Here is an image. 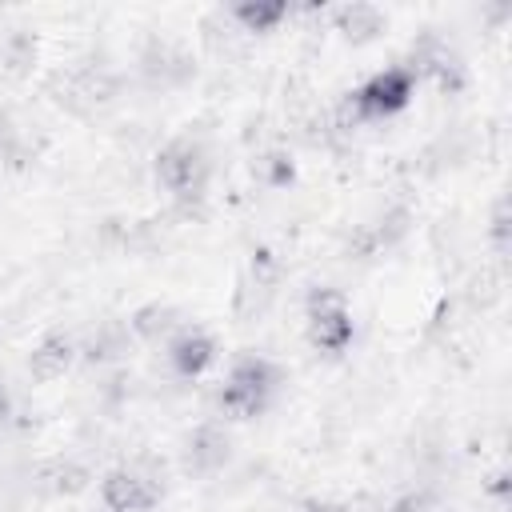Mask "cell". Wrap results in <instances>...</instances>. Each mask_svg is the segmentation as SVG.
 Wrapping results in <instances>:
<instances>
[{"label":"cell","mask_w":512,"mask_h":512,"mask_svg":"<svg viewBox=\"0 0 512 512\" xmlns=\"http://www.w3.org/2000/svg\"><path fill=\"white\" fill-rule=\"evenodd\" d=\"M280 384H284V368L272 356L240 352L228 364V376H224V384L216 392V404L232 420H252V416H264L272 408Z\"/></svg>","instance_id":"6da1fadb"},{"label":"cell","mask_w":512,"mask_h":512,"mask_svg":"<svg viewBox=\"0 0 512 512\" xmlns=\"http://www.w3.org/2000/svg\"><path fill=\"white\" fill-rule=\"evenodd\" d=\"M416 84L420 76L408 68V64H388L380 72H372L360 88L348 92L344 100V124H380V120H392L400 116L412 96H416Z\"/></svg>","instance_id":"7a4b0ae2"},{"label":"cell","mask_w":512,"mask_h":512,"mask_svg":"<svg viewBox=\"0 0 512 512\" xmlns=\"http://www.w3.org/2000/svg\"><path fill=\"white\" fill-rule=\"evenodd\" d=\"M156 184L176 196L180 204H196L208 192L212 180V156L196 136H172L160 152H156Z\"/></svg>","instance_id":"3957f363"},{"label":"cell","mask_w":512,"mask_h":512,"mask_svg":"<svg viewBox=\"0 0 512 512\" xmlns=\"http://www.w3.org/2000/svg\"><path fill=\"white\" fill-rule=\"evenodd\" d=\"M304 336L316 352L324 356H344L356 340V320H352V304L340 288H312L304 300Z\"/></svg>","instance_id":"277c9868"},{"label":"cell","mask_w":512,"mask_h":512,"mask_svg":"<svg viewBox=\"0 0 512 512\" xmlns=\"http://www.w3.org/2000/svg\"><path fill=\"white\" fill-rule=\"evenodd\" d=\"M164 356H168L172 376H180V380H200V376L216 364L220 348H216V336H212V332H204V328H196V324H180V328L164 340Z\"/></svg>","instance_id":"5b68a950"},{"label":"cell","mask_w":512,"mask_h":512,"mask_svg":"<svg viewBox=\"0 0 512 512\" xmlns=\"http://www.w3.org/2000/svg\"><path fill=\"white\" fill-rule=\"evenodd\" d=\"M100 504L108 512H152L160 504V480L140 468H112L100 480Z\"/></svg>","instance_id":"8992f818"},{"label":"cell","mask_w":512,"mask_h":512,"mask_svg":"<svg viewBox=\"0 0 512 512\" xmlns=\"http://www.w3.org/2000/svg\"><path fill=\"white\" fill-rule=\"evenodd\" d=\"M180 460H184V472H192V476H216L232 460V436L220 424H200L184 436Z\"/></svg>","instance_id":"52a82bcc"},{"label":"cell","mask_w":512,"mask_h":512,"mask_svg":"<svg viewBox=\"0 0 512 512\" xmlns=\"http://www.w3.org/2000/svg\"><path fill=\"white\" fill-rule=\"evenodd\" d=\"M140 72H144V80L156 84V88H176V84H184L196 68H192V56H188L176 40H152V44L144 48V56H140Z\"/></svg>","instance_id":"ba28073f"},{"label":"cell","mask_w":512,"mask_h":512,"mask_svg":"<svg viewBox=\"0 0 512 512\" xmlns=\"http://www.w3.org/2000/svg\"><path fill=\"white\" fill-rule=\"evenodd\" d=\"M76 340L72 336H64V332H48V336H40L36 344H32V352H28V376L32 380H40V384H52V380H60L72 364H76Z\"/></svg>","instance_id":"9c48e42d"},{"label":"cell","mask_w":512,"mask_h":512,"mask_svg":"<svg viewBox=\"0 0 512 512\" xmlns=\"http://www.w3.org/2000/svg\"><path fill=\"white\" fill-rule=\"evenodd\" d=\"M292 16V4L288 0H240L224 12V20L236 28V32H248V36H264V32H276L284 20Z\"/></svg>","instance_id":"30bf717a"},{"label":"cell","mask_w":512,"mask_h":512,"mask_svg":"<svg viewBox=\"0 0 512 512\" xmlns=\"http://www.w3.org/2000/svg\"><path fill=\"white\" fill-rule=\"evenodd\" d=\"M384 12L376 8V4H368V0H352V4H340L336 12H332V28L348 40V44H368V40H376L380 32H384Z\"/></svg>","instance_id":"8fae6325"},{"label":"cell","mask_w":512,"mask_h":512,"mask_svg":"<svg viewBox=\"0 0 512 512\" xmlns=\"http://www.w3.org/2000/svg\"><path fill=\"white\" fill-rule=\"evenodd\" d=\"M180 324H184V316H180V308L168 304V300H148V304H140V308L128 316V332H132L136 340H144V344L168 340Z\"/></svg>","instance_id":"7c38bea8"},{"label":"cell","mask_w":512,"mask_h":512,"mask_svg":"<svg viewBox=\"0 0 512 512\" xmlns=\"http://www.w3.org/2000/svg\"><path fill=\"white\" fill-rule=\"evenodd\" d=\"M124 352H128V324H120V320H104V324L92 332V340L84 344V356L96 360V364L120 360Z\"/></svg>","instance_id":"4fadbf2b"},{"label":"cell","mask_w":512,"mask_h":512,"mask_svg":"<svg viewBox=\"0 0 512 512\" xmlns=\"http://www.w3.org/2000/svg\"><path fill=\"white\" fill-rule=\"evenodd\" d=\"M92 484V472L84 468V464H76V460H52L48 468H44V488L52 492V496H76V492H84Z\"/></svg>","instance_id":"5bb4252c"},{"label":"cell","mask_w":512,"mask_h":512,"mask_svg":"<svg viewBox=\"0 0 512 512\" xmlns=\"http://www.w3.org/2000/svg\"><path fill=\"white\" fill-rule=\"evenodd\" d=\"M32 60H36V40H32L28 32H12V36L0 44V68H4L8 76L28 72Z\"/></svg>","instance_id":"9a60e30c"},{"label":"cell","mask_w":512,"mask_h":512,"mask_svg":"<svg viewBox=\"0 0 512 512\" xmlns=\"http://www.w3.org/2000/svg\"><path fill=\"white\" fill-rule=\"evenodd\" d=\"M268 188H284V184H292V176H296V168H292V156H284V152H264L260 160H256V168H252Z\"/></svg>","instance_id":"2e32d148"},{"label":"cell","mask_w":512,"mask_h":512,"mask_svg":"<svg viewBox=\"0 0 512 512\" xmlns=\"http://www.w3.org/2000/svg\"><path fill=\"white\" fill-rule=\"evenodd\" d=\"M388 512H440V500H436V492H428V488H412V492L396 496V500L388 504Z\"/></svg>","instance_id":"e0dca14e"},{"label":"cell","mask_w":512,"mask_h":512,"mask_svg":"<svg viewBox=\"0 0 512 512\" xmlns=\"http://www.w3.org/2000/svg\"><path fill=\"white\" fill-rule=\"evenodd\" d=\"M16 152H20V128H16V120L8 112H0V164L12 160Z\"/></svg>","instance_id":"ac0fdd59"},{"label":"cell","mask_w":512,"mask_h":512,"mask_svg":"<svg viewBox=\"0 0 512 512\" xmlns=\"http://www.w3.org/2000/svg\"><path fill=\"white\" fill-rule=\"evenodd\" d=\"M488 232H492L496 248L504 252V244H508V200H504V196H500L496 208H492V228H488Z\"/></svg>","instance_id":"d6986e66"},{"label":"cell","mask_w":512,"mask_h":512,"mask_svg":"<svg viewBox=\"0 0 512 512\" xmlns=\"http://www.w3.org/2000/svg\"><path fill=\"white\" fill-rule=\"evenodd\" d=\"M300 512H352L344 500H332V496H312L300 504Z\"/></svg>","instance_id":"ffe728a7"},{"label":"cell","mask_w":512,"mask_h":512,"mask_svg":"<svg viewBox=\"0 0 512 512\" xmlns=\"http://www.w3.org/2000/svg\"><path fill=\"white\" fill-rule=\"evenodd\" d=\"M8 416H12V392H8V384L0 380V424H8Z\"/></svg>","instance_id":"44dd1931"}]
</instances>
